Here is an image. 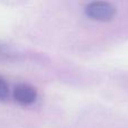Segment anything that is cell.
Listing matches in <instances>:
<instances>
[{"label":"cell","mask_w":128,"mask_h":128,"mask_svg":"<svg viewBox=\"0 0 128 128\" xmlns=\"http://www.w3.org/2000/svg\"><path fill=\"white\" fill-rule=\"evenodd\" d=\"M86 14L96 20H109L115 16L116 7L110 2L96 1L86 6Z\"/></svg>","instance_id":"obj_1"},{"label":"cell","mask_w":128,"mask_h":128,"mask_svg":"<svg viewBox=\"0 0 128 128\" xmlns=\"http://www.w3.org/2000/svg\"><path fill=\"white\" fill-rule=\"evenodd\" d=\"M9 98V86L0 76V101H7Z\"/></svg>","instance_id":"obj_3"},{"label":"cell","mask_w":128,"mask_h":128,"mask_svg":"<svg viewBox=\"0 0 128 128\" xmlns=\"http://www.w3.org/2000/svg\"><path fill=\"white\" fill-rule=\"evenodd\" d=\"M14 99L20 104L24 106H28L35 102L36 98H37V91L34 86H29L26 83H20L15 86L14 89Z\"/></svg>","instance_id":"obj_2"}]
</instances>
